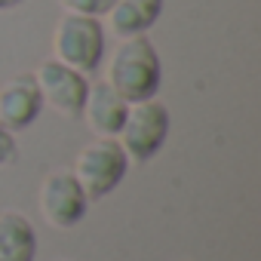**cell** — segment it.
I'll return each instance as SVG.
<instances>
[{
  "instance_id": "cell-1",
  "label": "cell",
  "mask_w": 261,
  "mask_h": 261,
  "mask_svg": "<svg viewBox=\"0 0 261 261\" xmlns=\"http://www.w3.org/2000/svg\"><path fill=\"white\" fill-rule=\"evenodd\" d=\"M105 83L129 105L157 98L160 83H163V65L154 49V43L139 34V37H123L108 59L105 68Z\"/></svg>"
},
{
  "instance_id": "cell-2",
  "label": "cell",
  "mask_w": 261,
  "mask_h": 261,
  "mask_svg": "<svg viewBox=\"0 0 261 261\" xmlns=\"http://www.w3.org/2000/svg\"><path fill=\"white\" fill-rule=\"evenodd\" d=\"M53 59L80 71L92 74L105 62V28L98 19L65 13L53 31Z\"/></svg>"
},
{
  "instance_id": "cell-3",
  "label": "cell",
  "mask_w": 261,
  "mask_h": 261,
  "mask_svg": "<svg viewBox=\"0 0 261 261\" xmlns=\"http://www.w3.org/2000/svg\"><path fill=\"white\" fill-rule=\"evenodd\" d=\"M166 139H169V111L163 101L148 98V101L129 105L126 120L117 133V145L126 151L129 160L148 163L151 157L160 154Z\"/></svg>"
},
{
  "instance_id": "cell-4",
  "label": "cell",
  "mask_w": 261,
  "mask_h": 261,
  "mask_svg": "<svg viewBox=\"0 0 261 261\" xmlns=\"http://www.w3.org/2000/svg\"><path fill=\"white\" fill-rule=\"evenodd\" d=\"M126 169H129V157L117 145V139H95L77 154L71 172L92 203V200L114 194L120 188V181L126 178Z\"/></svg>"
},
{
  "instance_id": "cell-5",
  "label": "cell",
  "mask_w": 261,
  "mask_h": 261,
  "mask_svg": "<svg viewBox=\"0 0 261 261\" xmlns=\"http://www.w3.org/2000/svg\"><path fill=\"white\" fill-rule=\"evenodd\" d=\"M34 83L40 89V98H43V108H53L59 117H68V120H77L80 111H83V101H86V89H89V77L56 62V59H46L37 65L34 71Z\"/></svg>"
},
{
  "instance_id": "cell-6",
  "label": "cell",
  "mask_w": 261,
  "mask_h": 261,
  "mask_svg": "<svg viewBox=\"0 0 261 261\" xmlns=\"http://www.w3.org/2000/svg\"><path fill=\"white\" fill-rule=\"evenodd\" d=\"M37 203H40V215L59 230L77 227L89 212V197L83 194V188H80V181L74 178L71 169L49 172L40 185Z\"/></svg>"
},
{
  "instance_id": "cell-7",
  "label": "cell",
  "mask_w": 261,
  "mask_h": 261,
  "mask_svg": "<svg viewBox=\"0 0 261 261\" xmlns=\"http://www.w3.org/2000/svg\"><path fill=\"white\" fill-rule=\"evenodd\" d=\"M43 111L40 89L34 83V74H19L0 86V126L7 133H22V129L34 126V120Z\"/></svg>"
},
{
  "instance_id": "cell-8",
  "label": "cell",
  "mask_w": 261,
  "mask_h": 261,
  "mask_svg": "<svg viewBox=\"0 0 261 261\" xmlns=\"http://www.w3.org/2000/svg\"><path fill=\"white\" fill-rule=\"evenodd\" d=\"M126 111H129V101H123L105 80H98V83H89L80 117L95 133V139H117Z\"/></svg>"
},
{
  "instance_id": "cell-9",
  "label": "cell",
  "mask_w": 261,
  "mask_h": 261,
  "mask_svg": "<svg viewBox=\"0 0 261 261\" xmlns=\"http://www.w3.org/2000/svg\"><path fill=\"white\" fill-rule=\"evenodd\" d=\"M160 13H163V0H114V7L108 10V25L120 40L139 37L157 25Z\"/></svg>"
},
{
  "instance_id": "cell-10",
  "label": "cell",
  "mask_w": 261,
  "mask_h": 261,
  "mask_svg": "<svg viewBox=\"0 0 261 261\" xmlns=\"http://www.w3.org/2000/svg\"><path fill=\"white\" fill-rule=\"evenodd\" d=\"M37 233L28 215L22 212H0V261H34Z\"/></svg>"
},
{
  "instance_id": "cell-11",
  "label": "cell",
  "mask_w": 261,
  "mask_h": 261,
  "mask_svg": "<svg viewBox=\"0 0 261 261\" xmlns=\"http://www.w3.org/2000/svg\"><path fill=\"white\" fill-rule=\"evenodd\" d=\"M59 7H62L65 13H74V16L101 19V16H108V10L114 7V0H59Z\"/></svg>"
},
{
  "instance_id": "cell-12",
  "label": "cell",
  "mask_w": 261,
  "mask_h": 261,
  "mask_svg": "<svg viewBox=\"0 0 261 261\" xmlns=\"http://www.w3.org/2000/svg\"><path fill=\"white\" fill-rule=\"evenodd\" d=\"M16 157H19V145H16V136H13V133H7V129L0 126V166H10Z\"/></svg>"
},
{
  "instance_id": "cell-13",
  "label": "cell",
  "mask_w": 261,
  "mask_h": 261,
  "mask_svg": "<svg viewBox=\"0 0 261 261\" xmlns=\"http://www.w3.org/2000/svg\"><path fill=\"white\" fill-rule=\"evenodd\" d=\"M22 4V0H0V13H4V10H13V7H19Z\"/></svg>"
}]
</instances>
